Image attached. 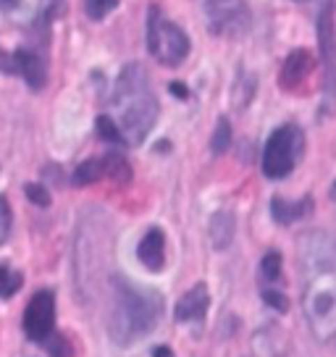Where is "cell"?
Returning a JSON list of instances; mask_svg holds the SVG:
<instances>
[{
    "mask_svg": "<svg viewBox=\"0 0 336 357\" xmlns=\"http://www.w3.org/2000/svg\"><path fill=\"white\" fill-rule=\"evenodd\" d=\"M303 312L321 342L336 334V236L313 229L300 239Z\"/></svg>",
    "mask_w": 336,
    "mask_h": 357,
    "instance_id": "cell-1",
    "label": "cell"
},
{
    "mask_svg": "<svg viewBox=\"0 0 336 357\" xmlns=\"http://www.w3.org/2000/svg\"><path fill=\"white\" fill-rule=\"evenodd\" d=\"M113 108L119 116V129L126 145H142L158 121V98L150 87V77L139 63L121 68L113 87Z\"/></svg>",
    "mask_w": 336,
    "mask_h": 357,
    "instance_id": "cell-2",
    "label": "cell"
},
{
    "mask_svg": "<svg viewBox=\"0 0 336 357\" xmlns=\"http://www.w3.org/2000/svg\"><path fill=\"white\" fill-rule=\"evenodd\" d=\"M113 307L108 331L116 344L129 347L142 336L153 334L163 315V300L155 289H142L123 276H113Z\"/></svg>",
    "mask_w": 336,
    "mask_h": 357,
    "instance_id": "cell-3",
    "label": "cell"
},
{
    "mask_svg": "<svg viewBox=\"0 0 336 357\" xmlns=\"http://www.w3.org/2000/svg\"><path fill=\"white\" fill-rule=\"evenodd\" d=\"M190 37L184 34L179 24L168 22L160 16L155 6L150 8V16H147V50L153 53L158 63L174 68L184 63V58L190 56Z\"/></svg>",
    "mask_w": 336,
    "mask_h": 357,
    "instance_id": "cell-4",
    "label": "cell"
},
{
    "mask_svg": "<svg viewBox=\"0 0 336 357\" xmlns=\"http://www.w3.org/2000/svg\"><path fill=\"white\" fill-rule=\"evenodd\" d=\"M305 153V134L294 123H284L268 137L263 150V174L268 178L289 176Z\"/></svg>",
    "mask_w": 336,
    "mask_h": 357,
    "instance_id": "cell-5",
    "label": "cell"
},
{
    "mask_svg": "<svg viewBox=\"0 0 336 357\" xmlns=\"http://www.w3.org/2000/svg\"><path fill=\"white\" fill-rule=\"evenodd\" d=\"M202 13H205L208 29L226 37L245 34L252 22L247 0H202Z\"/></svg>",
    "mask_w": 336,
    "mask_h": 357,
    "instance_id": "cell-6",
    "label": "cell"
},
{
    "mask_svg": "<svg viewBox=\"0 0 336 357\" xmlns=\"http://www.w3.org/2000/svg\"><path fill=\"white\" fill-rule=\"evenodd\" d=\"M318 45H321V61L326 66V100L323 111L336 105V26H334V0H323L318 8Z\"/></svg>",
    "mask_w": 336,
    "mask_h": 357,
    "instance_id": "cell-7",
    "label": "cell"
},
{
    "mask_svg": "<svg viewBox=\"0 0 336 357\" xmlns=\"http://www.w3.org/2000/svg\"><path fill=\"white\" fill-rule=\"evenodd\" d=\"M53 326H56V294L50 289L37 291L24 310V334L32 342H45L53 334Z\"/></svg>",
    "mask_w": 336,
    "mask_h": 357,
    "instance_id": "cell-8",
    "label": "cell"
},
{
    "mask_svg": "<svg viewBox=\"0 0 336 357\" xmlns=\"http://www.w3.org/2000/svg\"><path fill=\"white\" fill-rule=\"evenodd\" d=\"M137 257H139V263L147 268V271H163L166 266V234L153 226V229H147L145 236L139 239V247H137Z\"/></svg>",
    "mask_w": 336,
    "mask_h": 357,
    "instance_id": "cell-9",
    "label": "cell"
},
{
    "mask_svg": "<svg viewBox=\"0 0 336 357\" xmlns=\"http://www.w3.org/2000/svg\"><path fill=\"white\" fill-rule=\"evenodd\" d=\"M211 297H208V287L205 284H194L179 302H176V321L179 324H192V321H202L208 312Z\"/></svg>",
    "mask_w": 336,
    "mask_h": 357,
    "instance_id": "cell-10",
    "label": "cell"
},
{
    "mask_svg": "<svg viewBox=\"0 0 336 357\" xmlns=\"http://www.w3.org/2000/svg\"><path fill=\"white\" fill-rule=\"evenodd\" d=\"M13 58H16V68H19V74L26 79V84H29L34 92H40V89L45 87V82H47L45 61L37 56L34 50L22 47V50H16V53H13Z\"/></svg>",
    "mask_w": 336,
    "mask_h": 357,
    "instance_id": "cell-11",
    "label": "cell"
},
{
    "mask_svg": "<svg viewBox=\"0 0 336 357\" xmlns=\"http://www.w3.org/2000/svg\"><path fill=\"white\" fill-rule=\"evenodd\" d=\"M310 71H313V56L300 47V50H294V53L284 61V68H281V84H284L287 89L300 87L305 79H307Z\"/></svg>",
    "mask_w": 336,
    "mask_h": 357,
    "instance_id": "cell-12",
    "label": "cell"
},
{
    "mask_svg": "<svg viewBox=\"0 0 336 357\" xmlns=\"http://www.w3.org/2000/svg\"><path fill=\"white\" fill-rule=\"evenodd\" d=\"M234 229H236L234 213L231 211H215L213 215H211V223H208V236H211L213 250L224 252L226 247L231 245V239H234Z\"/></svg>",
    "mask_w": 336,
    "mask_h": 357,
    "instance_id": "cell-13",
    "label": "cell"
},
{
    "mask_svg": "<svg viewBox=\"0 0 336 357\" xmlns=\"http://www.w3.org/2000/svg\"><path fill=\"white\" fill-rule=\"evenodd\" d=\"M310 211H313V200H310V197H303L300 202H287V200H281V197H273V200H270V215H273V221L281 223V226H289V223L300 221V218H305Z\"/></svg>",
    "mask_w": 336,
    "mask_h": 357,
    "instance_id": "cell-14",
    "label": "cell"
},
{
    "mask_svg": "<svg viewBox=\"0 0 336 357\" xmlns=\"http://www.w3.org/2000/svg\"><path fill=\"white\" fill-rule=\"evenodd\" d=\"M255 89H258V77L239 68L234 84H231V102H234L236 111H245L247 105L255 100Z\"/></svg>",
    "mask_w": 336,
    "mask_h": 357,
    "instance_id": "cell-15",
    "label": "cell"
},
{
    "mask_svg": "<svg viewBox=\"0 0 336 357\" xmlns=\"http://www.w3.org/2000/svg\"><path fill=\"white\" fill-rule=\"evenodd\" d=\"M102 174H108L119 184H123V181L132 178V168H129V163H126V158L121 153H108V155L102 158Z\"/></svg>",
    "mask_w": 336,
    "mask_h": 357,
    "instance_id": "cell-16",
    "label": "cell"
},
{
    "mask_svg": "<svg viewBox=\"0 0 336 357\" xmlns=\"http://www.w3.org/2000/svg\"><path fill=\"white\" fill-rule=\"evenodd\" d=\"M260 279L266 284H276L281 281V252L279 250H268L266 257L260 260Z\"/></svg>",
    "mask_w": 336,
    "mask_h": 357,
    "instance_id": "cell-17",
    "label": "cell"
},
{
    "mask_svg": "<svg viewBox=\"0 0 336 357\" xmlns=\"http://www.w3.org/2000/svg\"><path fill=\"white\" fill-rule=\"evenodd\" d=\"M229 147H231V123H229L226 116H221L218 123H215L213 137H211V150H213L215 155H224Z\"/></svg>",
    "mask_w": 336,
    "mask_h": 357,
    "instance_id": "cell-18",
    "label": "cell"
},
{
    "mask_svg": "<svg viewBox=\"0 0 336 357\" xmlns=\"http://www.w3.org/2000/svg\"><path fill=\"white\" fill-rule=\"evenodd\" d=\"M100 176H102V160H95V158H92V160H84V163L74 171L71 178H74L77 187H87V184H95Z\"/></svg>",
    "mask_w": 336,
    "mask_h": 357,
    "instance_id": "cell-19",
    "label": "cell"
},
{
    "mask_svg": "<svg viewBox=\"0 0 336 357\" xmlns=\"http://www.w3.org/2000/svg\"><path fill=\"white\" fill-rule=\"evenodd\" d=\"M24 276L19 271L8 268L6 263H0V297H13L16 291L22 289Z\"/></svg>",
    "mask_w": 336,
    "mask_h": 357,
    "instance_id": "cell-20",
    "label": "cell"
},
{
    "mask_svg": "<svg viewBox=\"0 0 336 357\" xmlns=\"http://www.w3.org/2000/svg\"><path fill=\"white\" fill-rule=\"evenodd\" d=\"M98 134H100V139L111 142V145H126L121 137V129H119V123L113 121L111 116H100V119H98Z\"/></svg>",
    "mask_w": 336,
    "mask_h": 357,
    "instance_id": "cell-21",
    "label": "cell"
},
{
    "mask_svg": "<svg viewBox=\"0 0 336 357\" xmlns=\"http://www.w3.org/2000/svg\"><path fill=\"white\" fill-rule=\"evenodd\" d=\"M119 6V0H84V11L92 22H100Z\"/></svg>",
    "mask_w": 336,
    "mask_h": 357,
    "instance_id": "cell-22",
    "label": "cell"
},
{
    "mask_svg": "<svg viewBox=\"0 0 336 357\" xmlns=\"http://www.w3.org/2000/svg\"><path fill=\"white\" fill-rule=\"evenodd\" d=\"M47 352H50V357H74V347L63 334H50L47 336Z\"/></svg>",
    "mask_w": 336,
    "mask_h": 357,
    "instance_id": "cell-23",
    "label": "cell"
},
{
    "mask_svg": "<svg viewBox=\"0 0 336 357\" xmlns=\"http://www.w3.org/2000/svg\"><path fill=\"white\" fill-rule=\"evenodd\" d=\"M24 195H26V200L34 202L37 208H47V205L53 202L47 187H43V184H26V187H24Z\"/></svg>",
    "mask_w": 336,
    "mask_h": 357,
    "instance_id": "cell-24",
    "label": "cell"
},
{
    "mask_svg": "<svg viewBox=\"0 0 336 357\" xmlns=\"http://www.w3.org/2000/svg\"><path fill=\"white\" fill-rule=\"evenodd\" d=\"M263 302H266L268 307H273L276 312H287V307H289L287 297H284L279 289H273V287H266V289H263Z\"/></svg>",
    "mask_w": 336,
    "mask_h": 357,
    "instance_id": "cell-25",
    "label": "cell"
},
{
    "mask_svg": "<svg viewBox=\"0 0 336 357\" xmlns=\"http://www.w3.org/2000/svg\"><path fill=\"white\" fill-rule=\"evenodd\" d=\"M8 234H11V208L6 197H0V245H6Z\"/></svg>",
    "mask_w": 336,
    "mask_h": 357,
    "instance_id": "cell-26",
    "label": "cell"
},
{
    "mask_svg": "<svg viewBox=\"0 0 336 357\" xmlns=\"http://www.w3.org/2000/svg\"><path fill=\"white\" fill-rule=\"evenodd\" d=\"M153 357H174V352H171V349H168V347H155V349H153Z\"/></svg>",
    "mask_w": 336,
    "mask_h": 357,
    "instance_id": "cell-27",
    "label": "cell"
},
{
    "mask_svg": "<svg viewBox=\"0 0 336 357\" xmlns=\"http://www.w3.org/2000/svg\"><path fill=\"white\" fill-rule=\"evenodd\" d=\"M171 92H174L176 98H187V92H184V87H181V84H171Z\"/></svg>",
    "mask_w": 336,
    "mask_h": 357,
    "instance_id": "cell-28",
    "label": "cell"
},
{
    "mask_svg": "<svg viewBox=\"0 0 336 357\" xmlns=\"http://www.w3.org/2000/svg\"><path fill=\"white\" fill-rule=\"evenodd\" d=\"M19 0H0V8H13Z\"/></svg>",
    "mask_w": 336,
    "mask_h": 357,
    "instance_id": "cell-29",
    "label": "cell"
},
{
    "mask_svg": "<svg viewBox=\"0 0 336 357\" xmlns=\"http://www.w3.org/2000/svg\"><path fill=\"white\" fill-rule=\"evenodd\" d=\"M331 195H334V200H336V184H334V187H331Z\"/></svg>",
    "mask_w": 336,
    "mask_h": 357,
    "instance_id": "cell-30",
    "label": "cell"
},
{
    "mask_svg": "<svg viewBox=\"0 0 336 357\" xmlns=\"http://www.w3.org/2000/svg\"><path fill=\"white\" fill-rule=\"evenodd\" d=\"M291 3H307V0H291Z\"/></svg>",
    "mask_w": 336,
    "mask_h": 357,
    "instance_id": "cell-31",
    "label": "cell"
}]
</instances>
